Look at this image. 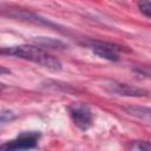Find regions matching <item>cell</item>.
Instances as JSON below:
<instances>
[{"label": "cell", "mask_w": 151, "mask_h": 151, "mask_svg": "<svg viewBox=\"0 0 151 151\" xmlns=\"http://www.w3.org/2000/svg\"><path fill=\"white\" fill-rule=\"evenodd\" d=\"M0 53L1 54H11L17 58H21V59L32 61L44 68L53 71V72L61 70L60 60L38 46L19 45V46H12V47H1Z\"/></svg>", "instance_id": "1"}, {"label": "cell", "mask_w": 151, "mask_h": 151, "mask_svg": "<svg viewBox=\"0 0 151 151\" xmlns=\"http://www.w3.org/2000/svg\"><path fill=\"white\" fill-rule=\"evenodd\" d=\"M68 111H70L72 120L79 129L86 130L91 126L92 112L87 105H85L83 103H73L68 107Z\"/></svg>", "instance_id": "2"}, {"label": "cell", "mask_w": 151, "mask_h": 151, "mask_svg": "<svg viewBox=\"0 0 151 151\" xmlns=\"http://www.w3.org/2000/svg\"><path fill=\"white\" fill-rule=\"evenodd\" d=\"M39 132H22L15 139L0 145V150H27L37 145Z\"/></svg>", "instance_id": "3"}, {"label": "cell", "mask_w": 151, "mask_h": 151, "mask_svg": "<svg viewBox=\"0 0 151 151\" xmlns=\"http://www.w3.org/2000/svg\"><path fill=\"white\" fill-rule=\"evenodd\" d=\"M105 88L114 94L118 96H124V97H145L149 94V92L144 88L131 86L124 83H118V81H110L105 85Z\"/></svg>", "instance_id": "4"}, {"label": "cell", "mask_w": 151, "mask_h": 151, "mask_svg": "<svg viewBox=\"0 0 151 151\" xmlns=\"http://www.w3.org/2000/svg\"><path fill=\"white\" fill-rule=\"evenodd\" d=\"M90 48L93 51L94 54H97L100 58L111 60V61H117L118 60V51L120 48L116 46L114 44H110L106 41H91L90 42Z\"/></svg>", "instance_id": "5"}, {"label": "cell", "mask_w": 151, "mask_h": 151, "mask_svg": "<svg viewBox=\"0 0 151 151\" xmlns=\"http://www.w3.org/2000/svg\"><path fill=\"white\" fill-rule=\"evenodd\" d=\"M34 42L37 44L38 47H44V48H52V50H63L65 48V44L61 42L60 40H55V39H52V38H44V37H40L38 39L34 40Z\"/></svg>", "instance_id": "6"}, {"label": "cell", "mask_w": 151, "mask_h": 151, "mask_svg": "<svg viewBox=\"0 0 151 151\" xmlns=\"http://www.w3.org/2000/svg\"><path fill=\"white\" fill-rule=\"evenodd\" d=\"M126 111L134 117H138L143 120L149 122V117H150V109L149 107H142V106H131V107H126Z\"/></svg>", "instance_id": "7"}, {"label": "cell", "mask_w": 151, "mask_h": 151, "mask_svg": "<svg viewBox=\"0 0 151 151\" xmlns=\"http://www.w3.org/2000/svg\"><path fill=\"white\" fill-rule=\"evenodd\" d=\"M14 119H15V113L14 112L8 111V110L0 111V125L6 124V123H9V122H12Z\"/></svg>", "instance_id": "8"}, {"label": "cell", "mask_w": 151, "mask_h": 151, "mask_svg": "<svg viewBox=\"0 0 151 151\" xmlns=\"http://www.w3.org/2000/svg\"><path fill=\"white\" fill-rule=\"evenodd\" d=\"M138 6H139L140 12L146 18H150V14H151V5H150V1L149 0H139L138 1Z\"/></svg>", "instance_id": "9"}, {"label": "cell", "mask_w": 151, "mask_h": 151, "mask_svg": "<svg viewBox=\"0 0 151 151\" xmlns=\"http://www.w3.org/2000/svg\"><path fill=\"white\" fill-rule=\"evenodd\" d=\"M131 149L137 150V151H149L151 149V146H150L149 142L142 140V142H134L133 144H131Z\"/></svg>", "instance_id": "10"}, {"label": "cell", "mask_w": 151, "mask_h": 151, "mask_svg": "<svg viewBox=\"0 0 151 151\" xmlns=\"http://www.w3.org/2000/svg\"><path fill=\"white\" fill-rule=\"evenodd\" d=\"M7 73H11V71H9L8 68H6L5 66H1V65H0V76L7 74Z\"/></svg>", "instance_id": "11"}, {"label": "cell", "mask_w": 151, "mask_h": 151, "mask_svg": "<svg viewBox=\"0 0 151 151\" xmlns=\"http://www.w3.org/2000/svg\"><path fill=\"white\" fill-rule=\"evenodd\" d=\"M5 88H6V85H5V84H2V83H0V92H2Z\"/></svg>", "instance_id": "12"}]
</instances>
